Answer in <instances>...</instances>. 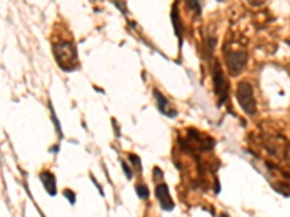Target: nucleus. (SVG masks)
<instances>
[{
	"mask_svg": "<svg viewBox=\"0 0 290 217\" xmlns=\"http://www.w3.org/2000/svg\"><path fill=\"white\" fill-rule=\"evenodd\" d=\"M53 53L57 64L64 71H73L79 67L76 45L71 41H58L53 44Z\"/></svg>",
	"mask_w": 290,
	"mask_h": 217,
	"instance_id": "1",
	"label": "nucleus"
},
{
	"mask_svg": "<svg viewBox=\"0 0 290 217\" xmlns=\"http://www.w3.org/2000/svg\"><path fill=\"white\" fill-rule=\"evenodd\" d=\"M224 58L226 62V68L231 77H238L247 67L248 54L244 48H238L231 42H225L224 47Z\"/></svg>",
	"mask_w": 290,
	"mask_h": 217,
	"instance_id": "2",
	"label": "nucleus"
},
{
	"mask_svg": "<svg viewBox=\"0 0 290 217\" xmlns=\"http://www.w3.org/2000/svg\"><path fill=\"white\" fill-rule=\"evenodd\" d=\"M182 148L187 149L190 154H199V152H209L215 146V140L205 134L197 132L196 129H189V135L186 139L180 140Z\"/></svg>",
	"mask_w": 290,
	"mask_h": 217,
	"instance_id": "3",
	"label": "nucleus"
},
{
	"mask_svg": "<svg viewBox=\"0 0 290 217\" xmlns=\"http://www.w3.org/2000/svg\"><path fill=\"white\" fill-rule=\"evenodd\" d=\"M237 100L238 105L244 110L245 114L254 116L257 113V102L254 97L253 85L247 81L238 82L237 85Z\"/></svg>",
	"mask_w": 290,
	"mask_h": 217,
	"instance_id": "4",
	"label": "nucleus"
},
{
	"mask_svg": "<svg viewBox=\"0 0 290 217\" xmlns=\"http://www.w3.org/2000/svg\"><path fill=\"white\" fill-rule=\"evenodd\" d=\"M212 77H213V91H215V96L218 97V105L222 106L229 97V82L226 80L224 70H222L218 59H215V62H213Z\"/></svg>",
	"mask_w": 290,
	"mask_h": 217,
	"instance_id": "5",
	"label": "nucleus"
},
{
	"mask_svg": "<svg viewBox=\"0 0 290 217\" xmlns=\"http://www.w3.org/2000/svg\"><path fill=\"white\" fill-rule=\"evenodd\" d=\"M156 197L159 200L160 207L165 212H171L174 209V201L171 200L170 191L165 183L160 181L159 184L156 186Z\"/></svg>",
	"mask_w": 290,
	"mask_h": 217,
	"instance_id": "6",
	"label": "nucleus"
},
{
	"mask_svg": "<svg viewBox=\"0 0 290 217\" xmlns=\"http://www.w3.org/2000/svg\"><path fill=\"white\" fill-rule=\"evenodd\" d=\"M153 94H154V97H156V103H157V108L159 110L164 114V116H168V117H174V116H177V111H176V108H171V105H170V102L162 96V93L159 91V90H154L153 91Z\"/></svg>",
	"mask_w": 290,
	"mask_h": 217,
	"instance_id": "7",
	"label": "nucleus"
},
{
	"mask_svg": "<svg viewBox=\"0 0 290 217\" xmlns=\"http://www.w3.org/2000/svg\"><path fill=\"white\" fill-rule=\"evenodd\" d=\"M39 180L44 186V189L47 190V192L50 195H55L57 194V184H55V177L54 174L48 172V171H44L39 174Z\"/></svg>",
	"mask_w": 290,
	"mask_h": 217,
	"instance_id": "8",
	"label": "nucleus"
},
{
	"mask_svg": "<svg viewBox=\"0 0 290 217\" xmlns=\"http://www.w3.org/2000/svg\"><path fill=\"white\" fill-rule=\"evenodd\" d=\"M171 19H173V25H174V29H176V35L179 36L180 45H182V22H180V16H179V10H177L176 4H174L173 12H171Z\"/></svg>",
	"mask_w": 290,
	"mask_h": 217,
	"instance_id": "9",
	"label": "nucleus"
},
{
	"mask_svg": "<svg viewBox=\"0 0 290 217\" xmlns=\"http://www.w3.org/2000/svg\"><path fill=\"white\" fill-rule=\"evenodd\" d=\"M186 4H187V7H189L192 12L196 13V16H200L202 9H200V1H199V0H186Z\"/></svg>",
	"mask_w": 290,
	"mask_h": 217,
	"instance_id": "10",
	"label": "nucleus"
},
{
	"mask_svg": "<svg viewBox=\"0 0 290 217\" xmlns=\"http://www.w3.org/2000/svg\"><path fill=\"white\" fill-rule=\"evenodd\" d=\"M135 190H136V194H138L139 198H148V189H147V186H144V184H136Z\"/></svg>",
	"mask_w": 290,
	"mask_h": 217,
	"instance_id": "11",
	"label": "nucleus"
},
{
	"mask_svg": "<svg viewBox=\"0 0 290 217\" xmlns=\"http://www.w3.org/2000/svg\"><path fill=\"white\" fill-rule=\"evenodd\" d=\"M129 161H131L132 168H133L138 174H141V161H139V158H138L136 155L131 154V155H129Z\"/></svg>",
	"mask_w": 290,
	"mask_h": 217,
	"instance_id": "12",
	"label": "nucleus"
},
{
	"mask_svg": "<svg viewBox=\"0 0 290 217\" xmlns=\"http://www.w3.org/2000/svg\"><path fill=\"white\" fill-rule=\"evenodd\" d=\"M122 168H124V171H125V174H127V177L131 180L132 177H133V169H132L131 166L128 165V163H125V161H122Z\"/></svg>",
	"mask_w": 290,
	"mask_h": 217,
	"instance_id": "13",
	"label": "nucleus"
},
{
	"mask_svg": "<svg viewBox=\"0 0 290 217\" xmlns=\"http://www.w3.org/2000/svg\"><path fill=\"white\" fill-rule=\"evenodd\" d=\"M64 195L70 200V203L71 204H74L76 203V195H74V192L71 190H64Z\"/></svg>",
	"mask_w": 290,
	"mask_h": 217,
	"instance_id": "14",
	"label": "nucleus"
},
{
	"mask_svg": "<svg viewBox=\"0 0 290 217\" xmlns=\"http://www.w3.org/2000/svg\"><path fill=\"white\" fill-rule=\"evenodd\" d=\"M251 6H263L267 0H247Z\"/></svg>",
	"mask_w": 290,
	"mask_h": 217,
	"instance_id": "15",
	"label": "nucleus"
},
{
	"mask_svg": "<svg viewBox=\"0 0 290 217\" xmlns=\"http://www.w3.org/2000/svg\"><path fill=\"white\" fill-rule=\"evenodd\" d=\"M285 160H286V163L290 166V145L286 146V149H285Z\"/></svg>",
	"mask_w": 290,
	"mask_h": 217,
	"instance_id": "16",
	"label": "nucleus"
}]
</instances>
